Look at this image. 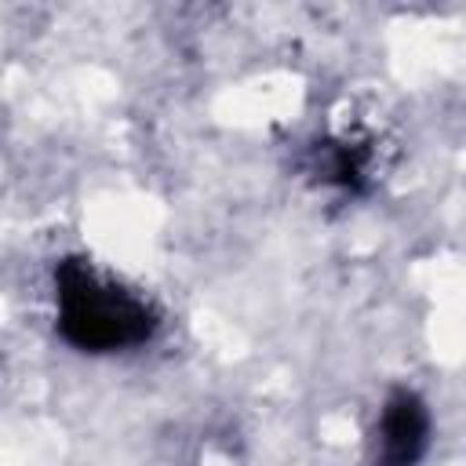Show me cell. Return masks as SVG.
<instances>
[{
	"label": "cell",
	"instance_id": "3957f363",
	"mask_svg": "<svg viewBox=\"0 0 466 466\" xmlns=\"http://www.w3.org/2000/svg\"><path fill=\"white\" fill-rule=\"evenodd\" d=\"M364 167H368V157H364V149H357V146H335V142H328V146L317 153V171H320V178H324V182H335V186H346V189L360 186Z\"/></svg>",
	"mask_w": 466,
	"mask_h": 466
},
{
	"label": "cell",
	"instance_id": "6da1fadb",
	"mask_svg": "<svg viewBox=\"0 0 466 466\" xmlns=\"http://www.w3.org/2000/svg\"><path fill=\"white\" fill-rule=\"evenodd\" d=\"M58 335L84 353H113L153 335V309L120 284L95 273L87 262L66 258L55 269Z\"/></svg>",
	"mask_w": 466,
	"mask_h": 466
},
{
	"label": "cell",
	"instance_id": "7a4b0ae2",
	"mask_svg": "<svg viewBox=\"0 0 466 466\" xmlns=\"http://www.w3.org/2000/svg\"><path fill=\"white\" fill-rule=\"evenodd\" d=\"M430 444V411L411 390L390 393L375 422V466H415Z\"/></svg>",
	"mask_w": 466,
	"mask_h": 466
}]
</instances>
